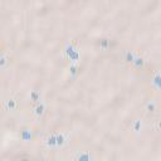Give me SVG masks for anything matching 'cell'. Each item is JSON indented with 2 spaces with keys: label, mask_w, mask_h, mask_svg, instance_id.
I'll use <instances>...</instances> for the list:
<instances>
[{
  "label": "cell",
  "mask_w": 161,
  "mask_h": 161,
  "mask_svg": "<svg viewBox=\"0 0 161 161\" xmlns=\"http://www.w3.org/2000/svg\"><path fill=\"white\" fill-rule=\"evenodd\" d=\"M155 128H156L157 131H160V132H161V118L156 119V122H155Z\"/></svg>",
  "instance_id": "2e32d148"
},
{
  "label": "cell",
  "mask_w": 161,
  "mask_h": 161,
  "mask_svg": "<svg viewBox=\"0 0 161 161\" xmlns=\"http://www.w3.org/2000/svg\"><path fill=\"white\" fill-rule=\"evenodd\" d=\"M116 161H125V160H116Z\"/></svg>",
  "instance_id": "d6986e66"
},
{
  "label": "cell",
  "mask_w": 161,
  "mask_h": 161,
  "mask_svg": "<svg viewBox=\"0 0 161 161\" xmlns=\"http://www.w3.org/2000/svg\"><path fill=\"white\" fill-rule=\"evenodd\" d=\"M132 64H133L135 68H142V67L145 65V59H143L142 57H138V55H137Z\"/></svg>",
  "instance_id": "5bb4252c"
},
{
  "label": "cell",
  "mask_w": 161,
  "mask_h": 161,
  "mask_svg": "<svg viewBox=\"0 0 161 161\" xmlns=\"http://www.w3.org/2000/svg\"><path fill=\"white\" fill-rule=\"evenodd\" d=\"M74 161H92V155L88 151H78Z\"/></svg>",
  "instance_id": "5b68a950"
},
{
  "label": "cell",
  "mask_w": 161,
  "mask_h": 161,
  "mask_svg": "<svg viewBox=\"0 0 161 161\" xmlns=\"http://www.w3.org/2000/svg\"><path fill=\"white\" fill-rule=\"evenodd\" d=\"M45 111H47V103L44 101H40V102L35 103V106L31 109V113H33L34 117H38L39 118V117H43L44 116Z\"/></svg>",
  "instance_id": "6da1fadb"
},
{
  "label": "cell",
  "mask_w": 161,
  "mask_h": 161,
  "mask_svg": "<svg viewBox=\"0 0 161 161\" xmlns=\"http://www.w3.org/2000/svg\"><path fill=\"white\" fill-rule=\"evenodd\" d=\"M47 161H57V160H54V158H48Z\"/></svg>",
  "instance_id": "ac0fdd59"
},
{
  "label": "cell",
  "mask_w": 161,
  "mask_h": 161,
  "mask_svg": "<svg viewBox=\"0 0 161 161\" xmlns=\"http://www.w3.org/2000/svg\"><path fill=\"white\" fill-rule=\"evenodd\" d=\"M68 143V136L64 132L57 133V148H62Z\"/></svg>",
  "instance_id": "277c9868"
},
{
  "label": "cell",
  "mask_w": 161,
  "mask_h": 161,
  "mask_svg": "<svg viewBox=\"0 0 161 161\" xmlns=\"http://www.w3.org/2000/svg\"><path fill=\"white\" fill-rule=\"evenodd\" d=\"M19 161H31V160H29V158H21V160H19Z\"/></svg>",
  "instance_id": "e0dca14e"
},
{
  "label": "cell",
  "mask_w": 161,
  "mask_h": 161,
  "mask_svg": "<svg viewBox=\"0 0 161 161\" xmlns=\"http://www.w3.org/2000/svg\"><path fill=\"white\" fill-rule=\"evenodd\" d=\"M40 98H42V94H40V92H39V91L33 89V91H30V92H29V99H30L31 102L38 103V102H40Z\"/></svg>",
  "instance_id": "8fae6325"
},
{
  "label": "cell",
  "mask_w": 161,
  "mask_h": 161,
  "mask_svg": "<svg viewBox=\"0 0 161 161\" xmlns=\"http://www.w3.org/2000/svg\"><path fill=\"white\" fill-rule=\"evenodd\" d=\"M3 107H4L5 111L13 112V111H15V109L18 108V101H16L14 97H8V98L4 101Z\"/></svg>",
  "instance_id": "3957f363"
},
{
  "label": "cell",
  "mask_w": 161,
  "mask_h": 161,
  "mask_svg": "<svg viewBox=\"0 0 161 161\" xmlns=\"http://www.w3.org/2000/svg\"><path fill=\"white\" fill-rule=\"evenodd\" d=\"M142 127H143V123L141 119H135L132 123H131V130L135 132V133H140L142 131Z\"/></svg>",
  "instance_id": "9c48e42d"
},
{
  "label": "cell",
  "mask_w": 161,
  "mask_h": 161,
  "mask_svg": "<svg viewBox=\"0 0 161 161\" xmlns=\"http://www.w3.org/2000/svg\"><path fill=\"white\" fill-rule=\"evenodd\" d=\"M136 57H137V54H136V52L132 50V49H127V50H125V53H123V60L127 62V63H133V60L136 59Z\"/></svg>",
  "instance_id": "8992f818"
},
{
  "label": "cell",
  "mask_w": 161,
  "mask_h": 161,
  "mask_svg": "<svg viewBox=\"0 0 161 161\" xmlns=\"http://www.w3.org/2000/svg\"><path fill=\"white\" fill-rule=\"evenodd\" d=\"M20 137H21V140H23V141L28 142V141H30V140H31L33 133H31V131H30V130H23V131H21V133H20Z\"/></svg>",
  "instance_id": "4fadbf2b"
},
{
  "label": "cell",
  "mask_w": 161,
  "mask_h": 161,
  "mask_svg": "<svg viewBox=\"0 0 161 161\" xmlns=\"http://www.w3.org/2000/svg\"><path fill=\"white\" fill-rule=\"evenodd\" d=\"M109 45H111L109 39H107V38H102V39L99 40V47H101L102 49H107Z\"/></svg>",
  "instance_id": "9a60e30c"
},
{
  "label": "cell",
  "mask_w": 161,
  "mask_h": 161,
  "mask_svg": "<svg viewBox=\"0 0 161 161\" xmlns=\"http://www.w3.org/2000/svg\"><path fill=\"white\" fill-rule=\"evenodd\" d=\"M151 83L153 87L161 89V72H155L151 78Z\"/></svg>",
  "instance_id": "52a82bcc"
},
{
  "label": "cell",
  "mask_w": 161,
  "mask_h": 161,
  "mask_svg": "<svg viewBox=\"0 0 161 161\" xmlns=\"http://www.w3.org/2000/svg\"><path fill=\"white\" fill-rule=\"evenodd\" d=\"M156 109H157V102L155 99H150V101L146 102V104H145V111L146 112L153 113Z\"/></svg>",
  "instance_id": "ba28073f"
},
{
  "label": "cell",
  "mask_w": 161,
  "mask_h": 161,
  "mask_svg": "<svg viewBox=\"0 0 161 161\" xmlns=\"http://www.w3.org/2000/svg\"><path fill=\"white\" fill-rule=\"evenodd\" d=\"M43 143L49 150L57 148V132H52V133L47 135L45 138H44V141H43Z\"/></svg>",
  "instance_id": "7a4b0ae2"
},
{
  "label": "cell",
  "mask_w": 161,
  "mask_h": 161,
  "mask_svg": "<svg viewBox=\"0 0 161 161\" xmlns=\"http://www.w3.org/2000/svg\"><path fill=\"white\" fill-rule=\"evenodd\" d=\"M9 64H10V57L6 53H3L0 55V68L1 69H5Z\"/></svg>",
  "instance_id": "30bf717a"
},
{
  "label": "cell",
  "mask_w": 161,
  "mask_h": 161,
  "mask_svg": "<svg viewBox=\"0 0 161 161\" xmlns=\"http://www.w3.org/2000/svg\"><path fill=\"white\" fill-rule=\"evenodd\" d=\"M78 69H79V64H78V62H70V64H69V67H68V72H69V74H70V77H74L77 73H78Z\"/></svg>",
  "instance_id": "7c38bea8"
}]
</instances>
